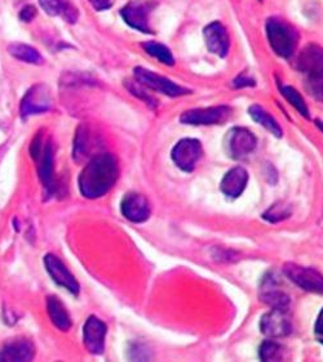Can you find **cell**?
I'll list each match as a JSON object with an SVG mask.
<instances>
[{"instance_id": "6da1fadb", "label": "cell", "mask_w": 323, "mask_h": 362, "mask_svg": "<svg viewBox=\"0 0 323 362\" xmlns=\"http://www.w3.org/2000/svg\"><path fill=\"white\" fill-rule=\"evenodd\" d=\"M119 177L118 160L113 153H98L83 168L78 187L86 199H100L110 191Z\"/></svg>"}, {"instance_id": "7a4b0ae2", "label": "cell", "mask_w": 323, "mask_h": 362, "mask_svg": "<svg viewBox=\"0 0 323 362\" xmlns=\"http://www.w3.org/2000/svg\"><path fill=\"white\" fill-rule=\"evenodd\" d=\"M296 69L302 76L304 87L316 101L323 102V48L308 44L296 59Z\"/></svg>"}, {"instance_id": "3957f363", "label": "cell", "mask_w": 323, "mask_h": 362, "mask_svg": "<svg viewBox=\"0 0 323 362\" xmlns=\"http://www.w3.org/2000/svg\"><path fill=\"white\" fill-rule=\"evenodd\" d=\"M265 30L271 48L277 56L290 58L294 54L299 43V34L291 23L278 17H272L266 21Z\"/></svg>"}, {"instance_id": "277c9868", "label": "cell", "mask_w": 323, "mask_h": 362, "mask_svg": "<svg viewBox=\"0 0 323 362\" xmlns=\"http://www.w3.org/2000/svg\"><path fill=\"white\" fill-rule=\"evenodd\" d=\"M30 155L37 163L38 175L42 182L45 192L53 195L56 191L55 168H53V147L51 141H45L42 134L38 133L30 145Z\"/></svg>"}, {"instance_id": "5b68a950", "label": "cell", "mask_w": 323, "mask_h": 362, "mask_svg": "<svg viewBox=\"0 0 323 362\" xmlns=\"http://www.w3.org/2000/svg\"><path fill=\"white\" fill-rule=\"evenodd\" d=\"M135 74V80L140 83L144 88L152 89L154 92H159L162 95H169V97H181L191 93L189 89L181 87L176 84L175 81L167 79L162 75L153 73L144 67H136L133 70Z\"/></svg>"}, {"instance_id": "8992f818", "label": "cell", "mask_w": 323, "mask_h": 362, "mask_svg": "<svg viewBox=\"0 0 323 362\" xmlns=\"http://www.w3.org/2000/svg\"><path fill=\"white\" fill-rule=\"evenodd\" d=\"M283 274L290 281L308 293L323 296V275L314 268L304 267L296 263H286Z\"/></svg>"}, {"instance_id": "52a82bcc", "label": "cell", "mask_w": 323, "mask_h": 362, "mask_svg": "<svg viewBox=\"0 0 323 362\" xmlns=\"http://www.w3.org/2000/svg\"><path fill=\"white\" fill-rule=\"evenodd\" d=\"M203 156V147L198 139L184 138L174 146L171 159L185 173L193 172Z\"/></svg>"}, {"instance_id": "ba28073f", "label": "cell", "mask_w": 323, "mask_h": 362, "mask_svg": "<svg viewBox=\"0 0 323 362\" xmlns=\"http://www.w3.org/2000/svg\"><path fill=\"white\" fill-rule=\"evenodd\" d=\"M256 146L255 134L246 128L235 127L227 133L225 151L232 159L241 160L247 158L255 151Z\"/></svg>"}, {"instance_id": "9c48e42d", "label": "cell", "mask_w": 323, "mask_h": 362, "mask_svg": "<svg viewBox=\"0 0 323 362\" xmlns=\"http://www.w3.org/2000/svg\"><path fill=\"white\" fill-rule=\"evenodd\" d=\"M232 115V109L228 106H213L203 109H193L185 111L180 116V122L185 125L207 127L225 123Z\"/></svg>"}, {"instance_id": "30bf717a", "label": "cell", "mask_w": 323, "mask_h": 362, "mask_svg": "<svg viewBox=\"0 0 323 362\" xmlns=\"http://www.w3.org/2000/svg\"><path fill=\"white\" fill-rule=\"evenodd\" d=\"M154 8V3L152 1H141L133 0L128 3L125 7L120 9V16L128 26L137 30L144 34H152L150 28V13Z\"/></svg>"}, {"instance_id": "8fae6325", "label": "cell", "mask_w": 323, "mask_h": 362, "mask_svg": "<svg viewBox=\"0 0 323 362\" xmlns=\"http://www.w3.org/2000/svg\"><path fill=\"white\" fill-rule=\"evenodd\" d=\"M52 98L50 89L43 84L30 88L20 105V115L28 119L31 115H39L51 109Z\"/></svg>"}, {"instance_id": "7c38bea8", "label": "cell", "mask_w": 323, "mask_h": 362, "mask_svg": "<svg viewBox=\"0 0 323 362\" xmlns=\"http://www.w3.org/2000/svg\"><path fill=\"white\" fill-rule=\"evenodd\" d=\"M45 266L48 275L51 276L52 280L57 284L61 288L67 289L73 296H78L81 291V285L75 276L69 271L65 263L60 259L55 254H45Z\"/></svg>"}, {"instance_id": "4fadbf2b", "label": "cell", "mask_w": 323, "mask_h": 362, "mask_svg": "<svg viewBox=\"0 0 323 362\" xmlns=\"http://www.w3.org/2000/svg\"><path fill=\"white\" fill-rule=\"evenodd\" d=\"M259 297L272 310H287L291 303V298L282 289L278 277L273 274H268L263 277Z\"/></svg>"}, {"instance_id": "5bb4252c", "label": "cell", "mask_w": 323, "mask_h": 362, "mask_svg": "<svg viewBox=\"0 0 323 362\" xmlns=\"http://www.w3.org/2000/svg\"><path fill=\"white\" fill-rule=\"evenodd\" d=\"M261 333L271 339L285 338L293 333V322L287 316V310H271L260 320Z\"/></svg>"}, {"instance_id": "9a60e30c", "label": "cell", "mask_w": 323, "mask_h": 362, "mask_svg": "<svg viewBox=\"0 0 323 362\" xmlns=\"http://www.w3.org/2000/svg\"><path fill=\"white\" fill-rule=\"evenodd\" d=\"M108 334V326L103 320L89 316L83 326V344L91 355H103L105 351V339Z\"/></svg>"}, {"instance_id": "2e32d148", "label": "cell", "mask_w": 323, "mask_h": 362, "mask_svg": "<svg viewBox=\"0 0 323 362\" xmlns=\"http://www.w3.org/2000/svg\"><path fill=\"white\" fill-rule=\"evenodd\" d=\"M120 211L125 219L132 223H144L150 218L152 205L147 196L137 192H130L125 195L120 203Z\"/></svg>"}, {"instance_id": "e0dca14e", "label": "cell", "mask_w": 323, "mask_h": 362, "mask_svg": "<svg viewBox=\"0 0 323 362\" xmlns=\"http://www.w3.org/2000/svg\"><path fill=\"white\" fill-rule=\"evenodd\" d=\"M203 37L206 42V47L208 51L219 56V57H225L228 54L229 40L228 31L224 28V25L220 22H211L207 25L203 31Z\"/></svg>"}, {"instance_id": "ac0fdd59", "label": "cell", "mask_w": 323, "mask_h": 362, "mask_svg": "<svg viewBox=\"0 0 323 362\" xmlns=\"http://www.w3.org/2000/svg\"><path fill=\"white\" fill-rule=\"evenodd\" d=\"M35 356L34 344L25 338L8 341L0 348V361H31Z\"/></svg>"}, {"instance_id": "d6986e66", "label": "cell", "mask_w": 323, "mask_h": 362, "mask_svg": "<svg viewBox=\"0 0 323 362\" xmlns=\"http://www.w3.org/2000/svg\"><path fill=\"white\" fill-rule=\"evenodd\" d=\"M249 183V173L242 167L232 168L224 174L220 182L221 192L227 197L237 199L242 195Z\"/></svg>"}, {"instance_id": "ffe728a7", "label": "cell", "mask_w": 323, "mask_h": 362, "mask_svg": "<svg viewBox=\"0 0 323 362\" xmlns=\"http://www.w3.org/2000/svg\"><path fill=\"white\" fill-rule=\"evenodd\" d=\"M47 313L50 316L52 324L61 332H69L72 329V317L67 312V307L56 296L47 297Z\"/></svg>"}, {"instance_id": "44dd1931", "label": "cell", "mask_w": 323, "mask_h": 362, "mask_svg": "<svg viewBox=\"0 0 323 362\" xmlns=\"http://www.w3.org/2000/svg\"><path fill=\"white\" fill-rule=\"evenodd\" d=\"M40 7L47 15L62 16L67 22L75 23L78 20V11L67 0H39Z\"/></svg>"}, {"instance_id": "7402d4cb", "label": "cell", "mask_w": 323, "mask_h": 362, "mask_svg": "<svg viewBox=\"0 0 323 362\" xmlns=\"http://www.w3.org/2000/svg\"><path fill=\"white\" fill-rule=\"evenodd\" d=\"M249 114L254 122L260 124L266 131L271 132L274 137H282L283 131H282L280 125L264 107H261L260 105H252L249 109Z\"/></svg>"}, {"instance_id": "603a6c76", "label": "cell", "mask_w": 323, "mask_h": 362, "mask_svg": "<svg viewBox=\"0 0 323 362\" xmlns=\"http://www.w3.org/2000/svg\"><path fill=\"white\" fill-rule=\"evenodd\" d=\"M8 53L18 61H23L30 65H42L43 57L38 49L30 47L28 44L12 43L8 45Z\"/></svg>"}, {"instance_id": "cb8c5ba5", "label": "cell", "mask_w": 323, "mask_h": 362, "mask_svg": "<svg viewBox=\"0 0 323 362\" xmlns=\"http://www.w3.org/2000/svg\"><path fill=\"white\" fill-rule=\"evenodd\" d=\"M91 138H89V128L81 124L78 127L75 138H74L73 159L76 163H81L89 155L91 150Z\"/></svg>"}, {"instance_id": "d4e9b609", "label": "cell", "mask_w": 323, "mask_h": 362, "mask_svg": "<svg viewBox=\"0 0 323 362\" xmlns=\"http://www.w3.org/2000/svg\"><path fill=\"white\" fill-rule=\"evenodd\" d=\"M279 92H280V95L285 97V100H286L300 115L304 116L305 119L310 117V116H309V109L308 106H307V102L304 101L302 95H301L294 87L280 86V87H279Z\"/></svg>"}, {"instance_id": "484cf974", "label": "cell", "mask_w": 323, "mask_h": 362, "mask_svg": "<svg viewBox=\"0 0 323 362\" xmlns=\"http://www.w3.org/2000/svg\"><path fill=\"white\" fill-rule=\"evenodd\" d=\"M259 357L261 361H280L285 358V348L274 339H268L259 348Z\"/></svg>"}, {"instance_id": "4316f807", "label": "cell", "mask_w": 323, "mask_h": 362, "mask_svg": "<svg viewBox=\"0 0 323 362\" xmlns=\"http://www.w3.org/2000/svg\"><path fill=\"white\" fill-rule=\"evenodd\" d=\"M144 51L152 57L157 58L163 65L172 66L175 64V58L172 52L169 51L164 44L158 43V42H147L142 44Z\"/></svg>"}, {"instance_id": "83f0119b", "label": "cell", "mask_w": 323, "mask_h": 362, "mask_svg": "<svg viewBox=\"0 0 323 362\" xmlns=\"http://www.w3.org/2000/svg\"><path fill=\"white\" fill-rule=\"evenodd\" d=\"M290 216H291L290 205L279 202V203L273 204L272 206L263 214V218L268 222L277 223L283 219H287Z\"/></svg>"}, {"instance_id": "f1b7e54d", "label": "cell", "mask_w": 323, "mask_h": 362, "mask_svg": "<svg viewBox=\"0 0 323 362\" xmlns=\"http://www.w3.org/2000/svg\"><path fill=\"white\" fill-rule=\"evenodd\" d=\"M125 87H127V89H128L135 97L142 100V101L145 102L147 105H149L150 107L158 106V103H157L154 98H153L152 95H147V90H145L144 87H142L140 83H137L136 80H135V81H127V83H125Z\"/></svg>"}, {"instance_id": "f546056e", "label": "cell", "mask_w": 323, "mask_h": 362, "mask_svg": "<svg viewBox=\"0 0 323 362\" xmlns=\"http://www.w3.org/2000/svg\"><path fill=\"white\" fill-rule=\"evenodd\" d=\"M130 360L137 361H149L153 356L145 343H132L128 349Z\"/></svg>"}, {"instance_id": "4dcf8cb0", "label": "cell", "mask_w": 323, "mask_h": 362, "mask_svg": "<svg viewBox=\"0 0 323 362\" xmlns=\"http://www.w3.org/2000/svg\"><path fill=\"white\" fill-rule=\"evenodd\" d=\"M37 13V8L34 7V6H26L20 12V20L23 22L33 21L35 18Z\"/></svg>"}, {"instance_id": "1f68e13d", "label": "cell", "mask_w": 323, "mask_h": 362, "mask_svg": "<svg viewBox=\"0 0 323 362\" xmlns=\"http://www.w3.org/2000/svg\"><path fill=\"white\" fill-rule=\"evenodd\" d=\"M89 3L98 12L106 11L111 7V0H89Z\"/></svg>"}, {"instance_id": "d6a6232c", "label": "cell", "mask_w": 323, "mask_h": 362, "mask_svg": "<svg viewBox=\"0 0 323 362\" xmlns=\"http://www.w3.org/2000/svg\"><path fill=\"white\" fill-rule=\"evenodd\" d=\"M233 84H234L235 88H243V87H252V86H255V81L251 79V78H247V76H238L237 79L233 81Z\"/></svg>"}, {"instance_id": "836d02e7", "label": "cell", "mask_w": 323, "mask_h": 362, "mask_svg": "<svg viewBox=\"0 0 323 362\" xmlns=\"http://www.w3.org/2000/svg\"><path fill=\"white\" fill-rule=\"evenodd\" d=\"M314 332L317 335H321L323 337V308L319 312L318 317H317L316 325H314Z\"/></svg>"}, {"instance_id": "e575fe53", "label": "cell", "mask_w": 323, "mask_h": 362, "mask_svg": "<svg viewBox=\"0 0 323 362\" xmlns=\"http://www.w3.org/2000/svg\"><path fill=\"white\" fill-rule=\"evenodd\" d=\"M314 124H316L317 128H318V129H319V131L322 132V134H323V122H322V120H316V122H314Z\"/></svg>"}, {"instance_id": "d590c367", "label": "cell", "mask_w": 323, "mask_h": 362, "mask_svg": "<svg viewBox=\"0 0 323 362\" xmlns=\"http://www.w3.org/2000/svg\"><path fill=\"white\" fill-rule=\"evenodd\" d=\"M321 343H322V344H323V341H321Z\"/></svg>"}]
</instances>
